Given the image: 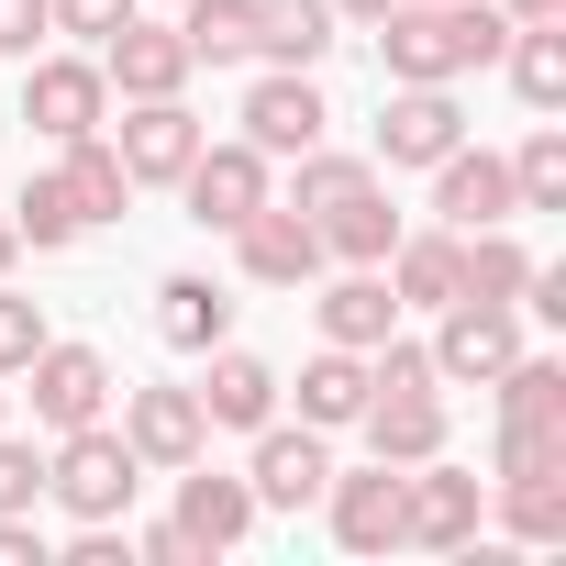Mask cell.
<instances>
[{
    "label": "cell",
    "mask_w": 566,
    "mask_h": 566,
    "mask_svg": "<svg viewBox=\"0 0 566 566\" xmlns=\"http://www.w3.org/2000/svg\"><path fill=\"white\" fill-rule=\"evenodd\" d=\"M500 45H511V12H500V0H389V12H378V67H389V78L455 90V78L500 67Z\"/></svg>",
    "instance_id": "6da1fadb"
},
{
    "label": "cell",
    "mask_w": 566,
    "mask_h": 566,
    "mask_svg": "<svg viewBox=\"0 0 566 566\" xmlns=\"http://www.w3.org/2000/svg\"><path fill=\"white\" fill-rule=\"evenodd\" d=\"M134 489H145V455H134L112 422L56 433V455H45V500H67L78 522H123V511H134Z\"/></svg>",
    "instance_id": "7a4b0ae2"
},
{
    "label": "cell",
    "mask_w": 566,
    "mask_h": 566,
    "mask_svg": "<svg viewBox=\"0 0 566 566\" xmlns=\"http://www.w3.org/2000/svg\"><path fill=\"white\" fill-rule=\"evenodd\" d=\"M478 522H489V478H467V467H444V455L400 467V544L455 555V544H478Z\"/></svg>",
    "instance_id": "3957f363"
},
{
    "label": "cell",
    "mask_w": 566,
    "mask_h": 566,
    "mask_svg": "<svg viewBox=\"0 0 566 566\" xmlns=\"http://www.w3.org/2000/svg\"><path fill=\"white\" fill-rule=\"evenodd\" d=\"M422 356H433V378H444V389H489V378L522 356V323H511V301H444Z\"/></svg>",
    "instance_id": "277c9868"
},
{
    "label": "cell",
    "mask_w": 566,
    "mask_h": 566,
    "mask_svg": "<svg viewBox=\"0 0 566 566\" xmlns=\"http://www.w3.org/2000/svg\"><path fill=\"white\" fill-rule=\"evenodd\" d=\"M34 78H23V123L45 134V145H78V134H101L112 123V78H101V56H23Z\"/></svg>",
    "instance_id": "5b68a950"
},
{
    "label": "cell",
    "mask_w": 566,
    "mask_h": 566,
    "mask_svg": "<svg viewBox=\"0 0 566 566\" xmlns=\"http://www.w3.org/2000/svg\"><path fill=\"white\" fill-rule=\"evenodd\" d=\"M178 189H189V222H200V233H233L244 211H266V200H277V178H266V156H255L244 134H233V145H211V134H200V156L178 167Z\"/></svg>",
    "instance_id": "8992f818"
},
{
    "label": "cell",
    "mask_w": 566,
    "mask_h": 566,
    "mask_svg": "<svg viewBox=\"0 0 566 566\" xmlns=\"http://www.w3.org/2000/svg\"><path fill=\"white\" fill-rule=\"evenodd\" d=\"M233 123H244V145L277 167V156H301V145H323V134H334V101L312 90V67H266V78L244 90V112H233Z\"/></svg>",
    "instance_id": "52a82bcc"
},
{
    "label": "cell",
    "mask_w": 566,
    "mask_h": 566,
    "mask_svg": "<svg viewBox=\"0 0 566 566\" xmlns=\"http://www.w3.org/2000/svg\"><path fill=\"white\" fill-rule=\"evenodd\" d=\"M90 56H101V78H112L123 101H178V90H189V67H200V56H189V34H178V23H145V12H134V23H112Z\"/></svg>",
    "instance_id": "ba28073f"
},
{
    "label": "cell",
    "mask_w": 566,
    "mask_h": 566,
    "mask_svg": "<svg viewBox=\"0 0 566 566\" xmlns=\"http://www.w3.org/2000/svg\"><path fill=\"white\" fill-rule=\"evenodd\" d=\"M23 378H34V422H45V433H78V422L112 411V356H101V345H56V334H45V345L23 356Z\"/></svg>",
    "instance_id": "9c48e42d"
},
{
    "label": "cell",
    "mask_w": 566,
    "mask_h": 566,
    "mask_svg": "<svg viewBox=\"0 0 566 566\" xmlns=\"http://www.w3.org/2000/svg\"><path fill=\"white\" fill-rule=\"evenodd\" d=\"M323 478H334V444H323L312 422H255V455H244L255 511H312Z\"/></svg>",
    "instance_id": "30bf717a"
},
{
    "label": "cell",
    "mask_w": 566,
    "mask_h": 566,
    "mask_svg": "<svg viewBox=\"0 0 566 566\" xmlns=\"http://www.w3.org/2000/svg\"><path fill=\"white\" fill-rule=\"evenodd\" d=\"M455 145H467L455 90H433V78H389V112H378V167H433V156H455Z\"/></svg>",
    "instance_id": "8fae6325"
},
{
    "label": "cell",
    "mask_w": 566,
    "mask_h": 566,
    "mask_svg": "<svg viewBox=\"0 0 566 566\" xmlns=\"http://www.w3.org/2000/svg\"><path fill=\"white\" fill-rule=\"evenodd\" d=\"M233 255H244L255 290H312V277H323V233H312V211H290V200L244 211V222H233Z\"/></svg>",
    "instance_id": "7c38bea8"
},
{
    "label": "cell",
    "mask_w": 566,
    "mask_h": 566,
    "mask_svg": "<svg viewBox=\"0 0 566 566\" xmlns=\"http://www.w3.org/2000/svg\"><path fill=\"white\" fill-rule=\"evenodd\" d=\"M112 156H123L134 189H178V167L200 156V112H189V90H178V101H134L123 134H112Z\"/></svg>",
    "instance_id": "4fadbf2b"
},
{
    "label": "cell",
    "mask_w": 566,
    "mask_h": 566,
    "mask_svg": "<svg viewBox=\"0 0 566 566\" xmlns=\"http://www.w3.org/2000/svg\"><path fill=\"white\" fill-rule=\"evenodd\" d=\"M323 522H334V544L345 555H400V467H334L323 478Z\"/></svg>",
    "instance_id": "5bb4252c"
},
{
    "label": "cell",
    "mask_w": 566,
    "mask_h": 566,
    "mask_svg": "<svg viewBox=\"0 0 566 566\" xmlns=\"http://www.w3.org/2000/svg\"><path fill=\"white\" fill-rule=\"evenodd\" d=\"M123 444L145 455V467H189V455H211V422H200V389H123Z\"/></svg>",
    "instance_id": "9a60e30c"
},
{
    "label": "cell",
    "mask_w": 566,
    "mask_h": 566,
    "mask_svg": "<svg viewBox=\"0 0 566 566\" xmlns=\"http://www.w3.org/2000/svg\"><path fill=\"white\" fill-rule=\"evenodd\" d=\"M167 522H178L200 555H233V544L255 533V489H244V478H222L211 455H189V467H178V511H167Z\"/></svg>",
    "instance_id": "2e32d148"
},
{
    "label": "cell",
    "mask_w": 566,
    "mask_h": 566,
    "mask_svg": "<svg viewBox=\"0 0 566 566\" xmlns=\"http://www.w3.org/2000/svg\"><path fill=\"white\" fill-rule=\"evenodd\" d=\"M277 389H290V378L222 334V345H211V378H200V422H211V433H255V422H277Z\"/></svg>",
    "instance_id": "e0dca14e"
},
{
    "label": "cell",
    "mask_w": 566,
    "mask_h": 566,
    "mask_svg": "<svg viewBox=\"0 0 566 566\" xmlns=\"http://www.w3.org/2000/svg\"><path fill=\"white\" fill-rule=\"evenodd\" d=\"M433 211H444V233L511 222V211H522V200H511V156H489V145H455V156H433Z\"/></svg>",
    "instance_id": "ac0fdd59"
},
{
    "label": "cell",
    "mask_w": 566,
    "mask_h": 566,
    "mask_svg": "<svg viewBox=\"0 0 566 566\" xmlns=\"http://www.w3.org/2000/svg\"><path fill=\"white\" fill-rule=\"evenodd\" d=\"M367 455L378 467H422V455H444V389H367Z\"/></svg>",
    "instance_id": "d6986e66"
},
{
    "label": "cell",
    "mask_w": 566,
    "mask_h": 566,
    "mask_svg": "<svg viewBox=\"0 0 566 566\" xmlns=\"http://www.w3.org/2000/svg\"><path fill=\"white\" fill-rule=\"evenodd\" d=\"M312 233H323V266H389L400 211H389V189H378V178H356L334 211H312Z\"/></svg>",
    "instance_id": "ffe728a7"
},
{
    "label": "cell",
    "mask_w": 566,
    "mask_h": 566,
    "mask_svg": "<svg viewBox=\"0 0 566 566\" xmlns=\"http://www.w3.org/2000/svg\"><path fill=\"white\" fill-rule=\"evenodd\" d=\"M222 334H233V290H222V277H167V290H156V345L211 356Z\"/></svg>",
    "instance_id": "44dd1931"
},
{
    "label": "cell",
    "mask_w": 566,
    "mask_h": 566,
    "mask_svg": "<svg viewBox=\"0 0 566 566\" xmlns=\"http://www.w3.org/2000/svg\"><path fill=\"white\" fill-rule=\"evenodd\" d=\"M312 312H323V345H356V356H367L378 334H400V301H389V277H378V266H345Z\"/></svg>",
    "instance_id": "7402d4cb"
},
{
    "label": "cell",
    "mask_w": 566,
    "mask_h": 566,
    "mask_svg": "<svg viewBox=\"0 0 566 566\" xmlns=\"http://www.w3.org/2000/svg\"><path fill=\"white\" fill-rule=\"evenodd\" d=\"M255 56L266 67H323L334 56V0H255Z\"/></svg>",
    "instance_id": "603a6c76"
},
{
    "label": "cell",
    "mask_w": 566,
    "mask_h": 566,
    "mask_svg": "<svg viewBox=\"0 0 566 566\" xmlns=\"http://www.w3.org/2000/svg\"><path fill=\"white\" fill-rule=\"evenodd\" d=\"M378 277H389L400 312H444V301H455V233H400Z\"/></svg>",
    "instance_id": "cb8c5ba5"
},
{
    "label": "cell",
    "mask_w": 566,
    "mask_h": 566,
    "mask_svg": "<svg viewBox=\"0 0 566 566\" xmlns=\"http://www.w3.org/2000/svg\"><path fill=\"white\" fill-rule=\"evenodd\" d=\"M500 67H511L522 112H566V23H511Z\"/></svg>",
    "instance_id": "d4e9b609"
},
{
    "label": "cell",
    "mask_w": 566,
    "mask_h": 566,
    "mask_svg": "<svg viewBox=\"0 0 566 566\" xmlns=\"http://www.w3.org/2000/svg\"><path fill=\"white\" fill-rule=\"evenodd\" d=\"M356 411H367V356H356V345H323V356L301 367V422H312V433H345Z\"/></svg>",
    "instance_id": "484cf974"
},
{
    "label": "cell",
    "mask_w": 566,
    "mask_h": 566,
    "mask_svg": "<svg viewBox=\"0 0 566 566\" xmlns=\"http://www.w3.org/2000/svg\"><path fill=\"white\" fill-rule=\"evenodd\" d=\"M67 167V200H78V222H123V200H134V178H123V156H112V134H78V145H56Z\"/></svg>",
    "instance_id": "4316f807"
},
{
    "label": "cell",
    "mask_w": 566,
    "mask_h": 566,
    "mask_svg": "<svg viewBox=\"0 0 566 566\" xmlns=\"http://www.w3.org/2000/svg\"><path fill=\"white\" fill-rule=\"evenodd\" d=\"M178 34L200 67H233V56H255V0H178Z\"/></svg>",
    "instance_id": "83f0119b"
},
{
    "label": "cell",
    "mask_w": 566,
    "mask_h": 566,
    "mask_svg": "<svg viewBox=\"0 0 566 566\" xmlns=\"http://www.w3.org/2000/svg\"><path fill=\"white\" fill-rule=\"evenodd\" d=\"M489 400H500V422H566V367L555 356H511L489 378Z\"/></svg>",
    "instance_id": "f1b7e54d"
},
{
    "label": "cell",
    "mask_w": 566,
    "mask_h": 566,
    "mask_svg": "<svg viewBox=\"0 0 566 566\" xmlns=\"http://www.w3.org/2000/svg\"><path fill=\"white\" fill-rule=\"evenodd\" d=\"M500 522H511V544H566V467L500 478Z\"/></svg>",
    "instance_id": "f546056e"
},
{
    "label": "cell",
    "mask_w": 566,
    "mask_h": 566,
    "mask_svg": "<svg viewBox=\"0 0 566 566\" xmlns=\"http://www.w3.org/2000/svg\"><path fill=\"white\" fill-rule=\"evenodd\" d=\"M511 200H522V211H566V134H555V123L522 134V156H511Z\"/></svg>",
    "instance_id": "4dcf8cb0"
},
{
    "label": "cell",
    "mask_w": 566,
    "mask_h": 566,
    "mask_svg": "<svg viewBox=\"0 0 566 566\" xmlns=\"http://www.w3.org/2000/svg\"><path fill=\"white\" fill-rule=\"evenodd\" d=\"M12 233H23L34 255H56V244H78L90 222H78V200H67V178H23V200H12Z\"/></svg>",
    "instance_id": "1f68e13d"
},
{
    "label": "cell",
    "mask_w": 566,
    "mask_h": 566,
    "mask_svg": "<svg viewBox=\"0 0 566 566\" xmlns=\"http://www.w3.org/2000/svg\"><path fill=\"white\" fill-rule=\"evenodd\" d=\"M356 178H378V167H367V156H334V145H301V156H290V211H334Z\"/></svg>",
    "instance_id": "d6a6232c"
},
{
    "label": "cell",
    "mask_w": 566,
    "mask_h": 566,
    "mask_svg": "<svg viewBox=\"0 0 566 566\" xmlns=\"http://www.w3.org/2000/svg\"><path fill=\"white\" fill-rule=\"evenodd\" d=\"M45 345V312L12 290V277H0V378H23V356Z\"/></svg>",
    "instance_id": "836d02e7"
},
{
    "label": "cell",
    "mask_w": 566,
    "mask_h": 566,
    "mask_svg": "<svg viewBox=\"0 0 566 566\" xmlns=\"http://www.w3.org/2000/svg\"><path fill=\"white\" fill-rule=\"evenodd\" d=\"M34 500H45V455L0 422V511H34Z\"/></svg>",
    "instance_id": "e575fe53"
},
{
    "label": "cell",
    "mask_w": 566,
    "mask_h": 566,
    "mask_svg": "<svg viewBox=\"0 0 566 566\" xmlns=\"http://www.w3.org/2000/svg\"><path fill=\"white\" fill-rule=\"evenodd\" d=\"M45 12H56V34H78V45H101L112 23H134V12H145V0H45Z\"/></svg>",
    "instance_id": "d590c367"
},
{
    "label": "cell",
    "mask_w": 566,
    "mask_h": 566,
    "mask_svg": "<svg viewBox=\"0 0 566 566\" xmlns=\"http://www.w3.org/2000/svg\"><path fill=\"white\" fill-rule=\"evenodd\" d=\"M45 34H56L45 0H0V56H45Z\"/></svg>",
    "instance_id": "8d00e7d4"
},
{
    "label": "cell",
    "mask_w": 566,
    "mask_h": 566,
    "mask_svg": "<svg viewBox=\"0 0 566 566\" xmlns=\"http://www.w3.org/2000/svg\"><path fill=\"white\" fill-rule=\"evenodd\" d=\"M67 566H134V533H123V522H78Z\"/></svg>",
    "instance_id": "74e56055"
},
{
    "label": "cell",
    "mask_w": 566,
    "mask_h": 566,
    "mask_svg": "<svg viewBox=\"0 0 566 566\" xmlns=\"http://www.w3.org/2000/svg\"><path fill=\"white\" fill-rule=\"evenodd\" d=\"M134 555H145V566H200V544H189L178 522H145V533H134Z\"/></svg>",
    "instance_id": "f35d334b"
},
{
    "label": "cell",
    "mask_w": 566,
    "mask_h": 566,
    "mask_svg": "<svg viewBox=\"0 0 566 566\" xmlns=\"http://www.w3.org/2000/svg\"><path fill=\"white\" fill-rule=\"evenodd\" d=\"M511 23H566V0H500Z\"/></svg>",
    "instance_id": "ab89813d"
},
{
    "label": "cell",
    "mask_w": 566,
    "mask_h": 566,
    "mask_svg": "<svg viewBox=\"0 0 566 566\" xmlns=\"http://www.w3.org/2000/svg\"><path fill=\"white\" fill-rule=\"evenodd\" d=\"M389 12V0H334V23H378Z\"/></svg>",
    "instance_id": "60d3db41"
},
{
    "label": "cell",
    "mask_w": 566,
    "mask_h": 566,
    "mask_svg": "<svg viewBox=\"0 0 566 566\" xmlns=\"http://www.w3.org/2000/svg\"><path fill=\"white\" fill-rule=\"evenodd\" d=\"M12 255H23V233H12V211H0V277H12Z\"/></svg>",
    "instance_id": "b9f144b4"
},
{
    "label": "cell",
    "mask_w": 566,
    "mask_h": 566,
    "mask_svg": "<svg viewBox=\"0 0 566 566\" xmlns=\"http://www.w3.org/2000/svg\"><path fill=\"white\" fill-rule=\"evenodd\" d=\"M0 422H12V389H0Z\"/></svg>",
    "instance_id": "7bdbcfd3"
}]
</instances>
